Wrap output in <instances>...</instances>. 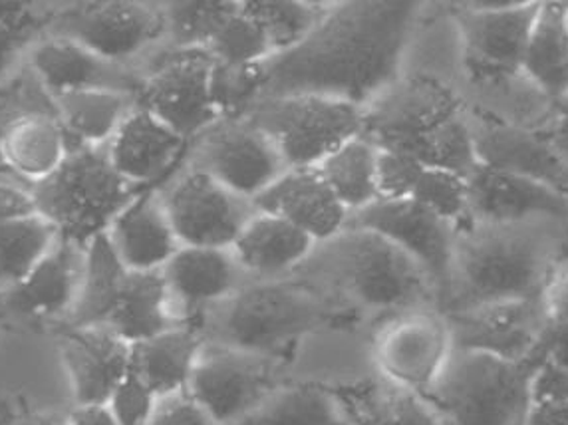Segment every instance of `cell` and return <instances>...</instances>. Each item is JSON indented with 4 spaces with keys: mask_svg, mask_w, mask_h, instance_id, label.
<instances>
[{
    "mask_svg": "<svg viewBox=\"0 0 568 425\" xmlns=\"http://www.w3.org/2000/svg\"><path fill=\"white\" fill-rule=\"evenodd\" d=\"M542 133L555 145V150L568 161V98L557 102L555 114Z\"/></svg>",
    "mask_w": 568,
    "mask_h": 425,
    "instance_id": "cell-50",
    "label": "cell"
},
{
    "mask_svg": "<svg viewBox=\"0 0 568 425\" xmlns=\"http://www.w3.org/2000/svg\"><path fill=\"white\" fill-rule=\"evenodd\" d=\"M362 138L465 180L479 165L469 108L454 85L432 74L402 77L366 105Z\"/></svg>",
    "mask_w": 568,
    "mask_h": 425,
    "instance_id": "cell-4",
    "label": "cell"
},
{
    "mask_svg": "<svg viewBox=\"0 0 568 425\" xmlns=\"http://www.w3.org/2000/svg\"><path fill=\"white\" fill-rule=\"evenodd\" d=\"M128 273L130 271L120 261L108 233L92 239L84 249L82 281L77 304L70 312V326H104L108 316L114 311Z\"/></svg>",
    "mask_w": 568,
    "mask_h": 425,
    "instance_id": "cell-33",
    "label": "cell"
},
{
    "mask_svg": "<svg viewBox=\"0 0 568 425\" xmlns=\"http://www.w3.org/2000/svg\"><path fill=\"white\" fill-rule=\"evenodd\" d=\"M455 350L484 352L497 358H535L549 324L542 298L487 304L469 311L447 312Z\"/></svg>",
    "mask_w": 568,
    "mask_h": 425,
    "instance_id": "cell-17",
    "label": "cell"
},
{
    "mask_svg": "<svg viewBox=\"0 0 568 425\" xmlns=\"http://www.w3.org/2000/svg\"><path fill=\"white\" fill-rule=\"evenodd\" d=\"M537 364L454 348L424 397L444 425H525Z\"/></svg>",
    "mask_w": 568,
    "mask_h": 425,
    "instance_id": "cell-7",
    "label": "cell"
},
{
    "mask_svg": "<svg viewBox=\"0 0 568 425\" xmlns=\"http://www.w3.org/2000/svg\"><path fill=\"white\" fill-rule=\"evenodd\" d=\"M316 249L311 236L283 219L256 211L248 219L231 253L243 274L255 281H281L293 276Z\"/></svg>",
    "mask_w": 568,
    "mask_h": 425,
    "instance_id": "cell-26",
    "label": "cell"
},
{
    "mask_svg": "<svg viewBox=\"0 0 568 425\" xmlns=\"http://www.w3.org/2000/svg\"><path fill=\"white\" fill-rule=\"evenodd\" d=\"M540 2L487 0L452 4L462 67L477 85H493L523 74V58Z\"/></svg>",
    "mask_w": 568,
    "mask_h": 425,
    "instance_id": "cell-9",
    "label": "cell"
},
{
    "mask_svg": "<svg viewBox=\"0 0 568 425\" xmlns=\"http://www.w3.org/2000/svg\"><path fill=\"white\" fill-rule=\"evenodd\" d=\"M67 153V133L57 118L48 114L12 123L0 142V158L9 170L32 185L52 175Z\"/></svg>",
    "mask_w": 568,
    "mask_h": 425,
    "instance_id": "cell-31",
    "label": "cell"
},
{
    "mask_svg": "<svg viewBox=\"0 0 568 425\" xmlns=\"http://www.w3.org/2000/svg\"><path fill=\"white\" fill-rule=\"evenodd\" d=\"M549 321L568 324V255L560 261L540 294Z\"/></svg>",
    "mask_w": 568,
    "mask_h": 425,
    "instance_id": "cell-48",
    "label": "cell"
},
{
    "mask_svg": "<svg viewBox=\"0 0 568 425\" xmlns=\"http://www.w3.org/2000/svg\"><path fill=\"white\" fill-rule=\"evenodd\" d=\"M140 193L142 188L115 171L108 148L102 145L68 148L60 168L32 185L40 217L57 229L60 241L82 249L95 236L108 233Z\"/></svg>",
    "mask_w": 568,
    "mask_h": 425,
    "instance_id": "cell-6",
    "label": "cell"
},
{
    "mask_svg": "<svg viewBox=\"0 0 568 425\" xmlns=\"http://www.w3.org/2000/svg\"><path fill=\"white\" fill-rule=\"evenodd\" d=\"M535 358L568 372V324L549 321Z\"/></svg>",
    "mask_w": 568,
    "mask_h": 425,
    "instance_id": "cell-49",
    "label": "cell"
},
{
    "mask_svg": "<svg viewBox=\"0 0 568 425\" xmlns=\"http://www.w3.org/2000/svg\"><path fill=\"white\" fill-rule=\"evenodd\" d=\"M207 52L215 62L229 67H256L275 57L263 29L243 10V2Z\"/></svg>",
    "mask_w": 568,
    "mask_h": 425,
    "instance_id": "cell-41",
    "label": "cell"
},
{
    "mask_svg": "<svg viewBox=\"0 0 568 425\" xmlns=\"http://www.w3.org/2000/svg\"><path fill=\"white\" fill-rule=\"evenodd\" d=\"M162 199L181 246L231 249L256 213L253 201L237 198L195 168L175 181Z\"/></svg>",
    "mask_w": 568,
    "mask_h": 425,
    "instance_id": "cell-14",
    "label": "cell"
},
{
    "mask_svg": "<svg viewBox=\"0 0 568 425\" xmlns=\"http://www.w3.org/2000/svg\"><path fill=\"white\" fill-rule=\"evenodd\" d=\"M60 354L77 406H108L132 370V346L108 326H70L60 338Z\"/></svg>",
    "mask_w": 568,
    "mask_h": 425,
    "instance_id": "cell-19",
    "label": "cell"
},
{
    "mask_svg": "<svg viewBox=\"0 0 568 425\" xmlns=\"http://www.w3.org/2000/svg\"><path fill=\"white\" fill-rule=\"evenodd\" d=\"M54 118L72 145H102L114 138L125 115L130 95L108 90H82L52 95Z\"/></svg>",
    "mask_w": 568,
    "mask_h": 425,
    "instance_id": "cell-34",
    "label": "cell"
},
{
    "mask_svg": "<svg viewBox=\"0 0 568 425\" xmlns=\"http://www.w3.org/2000/svg\"><path fill=\"white\" fill-rule=\"evenodd\" d=\"M338 394L352 425H444L426 397L378 374Z\"/></svg>",
    "mask_w": 568,
    "mask_h": 425,
    "instance_id": "cell-32",
    "label": "cell"
},
{
    "mask_svg": "<svg viewBox=\"0 0 568 425\" xmlns=\"http://www.w3.org/2000/svg\"><path fill=\"white\" fill-rule=\"evenodd\" d=\"M293 279L358 318H374L376 326L404 312L437 308L436 289L424 269L368 229L346 227L316 245Z\"/></svg>",
    "mask_w": 568,
    "mask_h": 425,
    "instance_id": "cell-3",
    "label": "cell"
},
{
    "mask_svg": "<svg viewBox=\"0 0 568 425\" xmlns=\"http://www.w3.org/2000/svg\"><path fill=\"white\" fill-rule=\"evenodd\" d=\"M253 205L258 213L275 215L301 229L316 245L341 235L351 215L316 168L284 171L253 199Z\"/></svg>",
    "mask_w": 568,
    "mask_h": 425,
    "instance_id": "cell-21",
    "label": "cell"
},
{
    "mask_svg": "<svg viewBox=\"0 0 568 425\" xmlns=\"http://www.w3.org/2000/svg\"><path fill=\"white\" fill-rule=\"evenodd\" d=\"M346 227L374 231L412 256L429 276L436 289L437 308H442L454 269L455 225L414 199H378L348 215Z\"/></svg>",
    "mask_w": 568,
    "mask_h": 425,
    "instance_id": "cell-12",
    "label": "cell"
},
{
    "mask_svg": "<svg viewBox=\"0 0 568 425\" xmlns=\"http://www.w3.org/2000/svg\"><path fill=\"white\" fill-rule=\"evenodd\" d=\"M203 346L205 338L195 324H180L133 344L132 372L158 399L175 396L187 389Z\"/></svg>",
    "mask_w": 568,
    "mask_h": 425,
    "instance_id": "cell-28",
    "label": "cell"
},
{
    "mask_svg": "<svg viewBox=\"0 0 568 425\" xmlns=\"http://www.w3.org/2000/svg\"><path fill=\"white\" fill-rule=\"evenodd\" d=\"M57 229L40 215L0 223V283H20L54 249Z\"/></svg>",
    "mask_w": 568,
    "mask_h": 425,
    "instance_id": "cell-37",
    "label": "cell"
},
{
    "mask_svg": "<svg viewBox=\"0 0 568 425\" xmlns=\"http://www.w3.org/2000/svg\"><path fill=\"white\" fill-rule=\"evenodd\" d=\"M9 175H17V173H12V171L9 170V165L0 158V180H4V178H9Z\"/></svg>",
    "mask_w": 568,
    "mask_h": 425,
    "instance_id": "cell-55",
    "label": "cell"
},
{
    "mask_svg": "<svg viewBox=\"0 0 568 425\" xmlns=\"http://www.w3.org/2000/svg\"><path fill=\"white\" fill-rule=\"evenodd\" d=\"M245 120L265 133L288 170L318 168L364 132V108L323 95L263 98Z\"/></svg>",
    "mask_w": 568,
    "mask_h": 425,
    "instance_id": "cell-8",
    "label": "cell"
},
{
    "mask_svg": "<svg viewBox=\"0 0 568 425\" xmlns=\"http://www.w3.org/2000/svg\"><path fill=\"white\" fill-rule=\"evenodd\" d=\"M155 406L158 397L153 396L152 389L145 386L132 370L108 402L118 425H148Z\"/></svg>",
    "mask_w": 568,
    "mask_h": 425,
    "instance_id": "cell-45",
    "label": "cell"
},
{
    "mask_svg": "<svg viewBox=\"0 0 568 425\" xmlns=\"http://www.w3.org/2000/svg\"><path fill=\"white\" fill-rule=\"evenodd\" d=\"M281 360L205 342L187 394L215 425H237L275 389Z\"/></svg>",
    "mask_w": 568,
    "mask_h": 425,
    "instance_id": "cell-11",
    "label": "cell"
},
{
    "mask_svg": "<svg viewBox=\"0 0 568 425\" xmlns=\"http://www.w3.org/2000/svg\"><path fill=\"white\" fill-rule=\"evenodd\" d=\"M30 64L50 95L82 90H108L132 95L133 92L138 94L142 85L120 64L95 57L94 52L60 37L40 42L30 54Z\"/></svg>",
    "mask_w": 568,
    "mask_h": 425,
    "instance_id": "cell-23",
    "label": "cell"
},
{
    "mask_svg": "<svg viewBox=\"0 0 568 425\" xmlns=\"http://www.w3.org/2000/svg\"><path fill=\"white\" fill-rule=\"evenodd\" d=\"M424 170L426 168L409 155L378 150V163H376L378 198L386 201L412 198Z\"/></svg>",
    "mask_w": 568,
    "mask_h": 425,
    "instance_id": "cell-44",
    "label": "cell"
},
{
    "mask_svg": "<svg viewBox=\"0 0 568 425\" xmlns=\"http://www.w3.org/2000/svg\"><path fill=\"white\" fill-rule=\"evenodd\" d=\"M29 9V4H22V2H0V24L19 29L20 20H24Z\"/></svg>",
    "mask_w": 568,
    "mask_h": 425,
    "instance_id": "cell-53",
    "label": "cell"
},
{
    "mask_svg": "<svg viewBox=\"0 0 568 425\" xmlns=\"http://www.w3.org/2000/svg\"><path fill=\"white\" fill-rule=\"evenodd\" d=\"M414 201L459 227L469 219V190L464 175L454 171L426 168L412 193Z\"/></svg>",
    "mask_w": 568,
    "mask_h": 425,
    "instance_id": "cell-42",
    "label": "cell"
},
{
    "mask_svg": "<svg viewBox=\"0 0 568 425\" xmlns=\"http://www.w3.org/2000/svg\"><path fill=\"white\" fill-rule=\"evenodd\" d=\"M24 183L29 181L22 180L19 175H9L0 180V223L39 215L32 185L27 188Z\"/></svg>",
    "mask_w": 568,
    "mask_h": 425,
    "instance_id": "cell-47",
    "label": "cell"
},
{
    "mask_svg": "<svg viewBox=\"0 0 568 425\" xmlns=\"http://www.w3.org/2000/svg\"><path fill=\"white\" fill-rule=\"evenodd\" d=\"M148 425H215L187 392L158 399Z\"/></svg>",
    "mask_w": 568,
    "mask_h": 425,
    "instance_id": "cell-46",
    "label": "cell"
},
{
    "mask_svg": "<svg viewBox=\"0 0 568 425\" xmlns=\"http://www.w3.org/2000/svg\"><path fill=\"white\" fill-rule=\"evenodd\" d=\"M525 425H568V372L547 362L537 364Z\"/></svg>",
    "mask_w": 568,
    "mask_h": 425,
    "instance_id": "cell-43",
    "label": "cell"
},
{
    "mask_svg": "<svg viewBox=\"0 0 568 425\" xmlns=\"http://www.w3.org/2000/svg\"><path fill=\"white\" fill-rule=\"evenodd\" d=\"M469 219L481 223H521L530 219L568 221V195L539 181L477 165L467 178Z\"/></svg>",
    "mask_w": 568,
    "mask_h": 425,
    "instance_id": "cell-20",
    "label": "cell"
},
{
    "mask_svg": "<svg viewBox=\"0 0 568 425\" xmlns=\"http://www.w3.org/2000/svg\"><path fill=\"white\" fill-rule=\"evenodd\" d=\"M82 246L60 241L20 283L10 286L7 304L27 316H57L74 308L82 269Z\"/></svg>",
    "mask_w": 568,
    "mask_h": 425,
    "instance_id": "cell-27",
    "label": "cell"
},
{
    "mask_svg": "<svg viewBox=\"0 0 568 425\" xmlns=\"http://www.w3.org/2000/svg\"><path fill=\"white\" fill-rule=\"evenodd\" d=\"M424 4H328L316 29L263 62V98L323 95L366 108L404 77L407 47Z\"/></svg>",
    "mask_w": 568,
    "mask_h": 425,
    "instance_id": "cell-1",
    "label": "cell"
},
{
    "mask_svg": "<svg viewBox=\"0 0 568 425\" xmlns=\"http://www.w3.org/2000/svg\"><path fill=\"white\" fill-rule=\"evenodd\" d=\"M108 236L130 273L162 271L180 249L162 195L142 191L118 215Z\"/></svg>",
    "mask_w": 568,
    "mask_h": 425,
    "instance_id": "cell-25",
    "label": "cell"
},
{
    "mask_svg": "<svg viewBox=\"0 0 568 425\" xmlns=\"http://www.w3.org/2000/svg\"><path fill=\"white\" fill-rule=\"evenodd\" d=\"M361 318L296 279L245 283L197 324L205 342L281 360L314 332Z\"/></svg>",
    "mask_w": 568,
    "mask_h": 425,
    "instance_id": "cell-5",
    "label": "cell"
},
{
    "mask_svg": "<svg viewBox=\"0 0 568 425\" xmlns=\"http://www.w3.org/2000/svg\"><path fill=\"white\" fill-rule=\"evenodd\" d=\"M568 255V221L530 219L455 229L454 269L439 311L539 298L550 274Z\"/></svg>",
    "mask_w": 568,
    "mask_h": 425,
    "instance_id": "cell-2",
    "label": "cell"
},
{
    "mask_svg": "<svg viewBox=\"0 0 568 425\" xmlns=\"http://www.w3.org/2000/svg\"><path fill=\"white\" fill-rule=\"evenodd\" d=\"M521 72L552 102L567 100L568 2H540Z\"/></svg>",
    "mask_w": 568,
    "mask_h": 425,
    "instance_id": "cell-30",
    "label": "cell"
},
{
    "mask_svg": "<svg viewBox=\"0 0 568 425\" xmlns=\"http://www.w3.org/2000/svg\"><path fill=\"white\" fill-rule=\"evenodd\" d=\"M326 7L294 0L243 2V10L263 29L275 57L298 47L316 29Z\"/></svg>",
    "mask_w": 568,
    "mask_h": 425,
    "instance_id": "cell-38",
    "label": "cell"
},
{
    "mask_svg": "<svg viewBox=\"0 0 568 425\" xmlns=\"http://www.w3.org/2000/svg\"><path fill=\"white\" fill-rule=\"evenodd\" d=\"M239 7L241 2H173L162 10L178 50H209Z\"/></svg>",
    "mask_w": 568,
    "mask_h": 425,
    "instance_id": "cell-39",
    "label": "cell"
},
{
    "mask_svg": "<svg viewBox=\"0 0 568 425\" xmlns=\"http://www.w3.org/2000/svg\"><path fill=\"white\" fill-rule=\"evenodd\" d=\"M12 425H67L60 424L57 419H52V417H27V419H20L17 424Z\"/></svg>",
    "mask_w": 568,
    "mask_h": 425,
    "instance_id": "cell-54",
    "label": "cell"
},
{
    "mask_svg": "<svg viewBox=\"0 0 568 425\" xmlns=\"http://www.w3.org/2000/svg\"><path fill=\"white\" fill-rule=\"evenodd\" d=\"M20 47L19 29L0 24V77L9 70Z\"/></svg>",
    "mask_w": 568,
    "mask_h": 425,
    "instance_id": "cell-52",
    "label": "cell"
},
{
    "mask_svg": "<svg viewBox=\"0 0 568 425\" xmlns=\"http://www.w3.org/2000/svg\"><path fill=\"white\" fill-rule=\"evenodd\" d=\"M263 85V64L229 67L215 62L211 72V98L217 110L219 120H243L251 112V108L261 100Z\"/></svg>",
    "mask_w": 568,
    "mask_h": 425,
    "instance_id": "cell-40",
    "label": "cell"
},
{
    "mask_svg": "<svg viewBox=\"0 0 568 425\" xmlns=\"http://www.w3.org/2000/svg\"><path fill=\"white\" fill-rule=\"evenodd\" d=\"M213 64L207 50L175 48L140 85V105L183 140L203 135L219 122L211 98Z\"/></svg>",
    "mask_w": 568,
    "mask_h": 425,
    "instance_id": "cell-13",
    "label": "cell"
},
{
    "mask_svg": "<svg viewBox=\"0 0 568 425\" xmlns=\"http://www.w3.org/2000/svg\"><path fill=\"white\" fill-rule=\"evenodd\" d=\"M452 352L446 314L434 306L392 316L372 334L374 372L422 396L436 384Z\"/></svg>",
    "mask_w": 568,
    "mask_h": 425,
    "instance_id": "cell-10",
    "label": "cell"
},
{
    "mask_svg": "<svg viewBox=\"0 0 568 425\" xmlns=\"http://www.w3.org/2000/svg\"><path fill=\"white\" fill-rule=\"evenodd\" d=\"M162 274L170 293L171 311L173 303L178 304L183 318L207 314L245 284L231 249L180 246L163 266Z\"/></svg>",
    "mask_w": 568,
    "mask_h": 425,
    "instance_id": "cell-22",
    "label": "cell"
},
{
    "mask_svg": "<svg viewBox=\"0 0 568 425\" xmlns=\"http://www.w3.org/2000/svg\"><path fill=\"white\" fill-rule=\"evenodd\" d=\"M171 311L170 293L162 271L128 273L114 311L104 326L130 346L180 326Z\"/></svg>",
    "mask_w": 568,
    "mask_h": 425,
    "instance_id": "cell-29",
    "label": "cell"
},
{
    "mask_svg": "<svg viewBox=\"0 0 568 425\" xmlns=\"http://www.w3.org/2000/svg\"><path fill=\"white\" fill-rule=\"evenodd\" d=\"M378 148L364 138H356L332 153L316 168L326 185L338 198L342 208L356 213L378 201L376 185Z\"/></svg>",
    "mask_w": 568,
    "mask_h": 425,
    "instance_id": "cell-36",
    "label": "cell"
},
{
    "mask_svg": "<svg viewBox=\"0 0 568 425\" xmlns=\"http://www.w3.org/2000/svg\"><path fill=\"white\" fill-rule=\"evenodd\" d=\"M185 143L187 140L140 105L125 115L108 145V155L123 180L143 188L173 168Z\"/></svg>",
    "mask_w": 568,
    "mask_h": 425,
    "instance_id": "cell-24",
    "label": "cell"
},
{
    "mask_svg": "<svg viewBox=\"0 0 568 425\" xmlns=\"http://www.w3.org/2000/svg\"><path fill=\"white\" fill-rule=\"evenodd\" d=\"M67 425H118L108 406H77Z\"/></svg>",
    "mask_w": 568,
    "mask_h": 425,
    "instance_id": "cell-51",
    "label": "cell"
},
{
    "mask_svg": "<svg viewBox=\"0 0 568 425\" xmlns=\"http://www.w3.org/2000/svg\"><path fill=\"white\" fill-rule=\"evenodd\" d=\"M163 30V10L140 2L78 4L58 20L60 39L72 40L114 64L135 57L160 39Z\"/></svg>",
    "mask_w": 568,
    "mask_h": 425,
    "instance_id": "cell-16",
    "label": "cell"
},
{
    "mask_svg": "<svg viewBox=\"0 0 568 425\" xmlns=\"http://www.w3.org/2000/svg\"><path fill=\"white\" fill-rule=\"evenodd\" d=\"M195 170L205 171L237 198L253 201L288 168L265 133L243 118L219 120L201 135Z\"/></svg>",
    "mask_w": 568,
    "mask_h": 425,
    "instance_id": "cell-15",
    "label": "cell"
},
{
    "mask_svg": "<svg viewBox=\"0 0 568 425\" xmlns=\"http://www.w3.org/2000/svg\"><path fill=\"white\" fill-rule=\"evenodd\" d=\"M469 122L479 165L539 181L568 195V161L545 133L493 120L477 110H469Z\"/></svg>",
    "mask_w": 568,
    "mask_h": 425,
    "instance_id": "cell-18",
    "label": "cell"
},
{
    "mask_svg": "<svg viewBox=\"0 0 568 425\" xmlns=\"http://www.w3.org/2000/svg\"><path fill=\"white\" fill-rule=\"evenodd\" d=\"M237 425H352L341 394L318 384L275 389Z\"/></svg>",
    "mask_w": 568,
    "mask_h": 425,
    "instance_id": "cell-35",
    "label": "cell"
}]
</instances>
